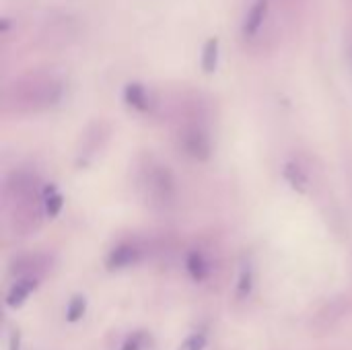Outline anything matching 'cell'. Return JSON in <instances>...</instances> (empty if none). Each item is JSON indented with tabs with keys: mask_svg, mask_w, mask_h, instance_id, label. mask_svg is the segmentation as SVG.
<instances>
[{
	"mask_svg": "<svg viewBox=\"0 0 352 350\" xmlns=\"http://www.w3.org/2000/svg\"><path fill=\"white\" fill-rule=\"evenodd\" d=\"M142 186L146 198H151V204L155 206H167L175 198V179L165 165H151L144 173Z\"/></svg>",
	"mask_w": 352,
	"mask_h": 350,
	"instance_id": "cell-1",
	"label": "cell"
},
{
	"mask_svg": "<svg viewBox=\"0 0 352 350\" xmlns=\"http://www.w3.org/2000/svg\"><path fill=\"white\" fill-rule=\"evenodd\" d=\"M179 144L184 149V153L188 157H192L194 161H208L212 155V142L210 136L198 128V126H190L179 134Z\"/></svg>",
	"mask_w": 352,
	"mask_h": 350,
	"instance_id": "cell-2",
	"label": "cell"
},
{
	"mask_svg": "<svg viewBox=\"0 0 352 350\" xmlns=\"http://www.w3.org/2000/svg\"><path fill=\"white\" fill-rule=\"evenodd\" d=\"M138 258H140V250L134 243H118L107 254L105 266H107V270H124V268L134 266L138 262Z\"/></svg>",
	"mask_w": 352,
	"mask_h": 350,
	"instance_id": "cell-3",
	"label": "cell"
},
{
	"mask_svg": "<svg viewBox=\"0 0 352 350\" xmlns=\"http://www.w3.org/2000/svg\"><path fill=\"white\" fill-rule=\"evenodd\" d=\"M37 287H39L37 276H23L21 281L12 283V287L8 289L6 299H4L6 307H10V309H19V307H23V305H25V301L29 299V295H31Z\"/></svg>",
	"mask_w": 352,
	"mask_h": 350,
	"instance_id": "cell-4",
	"label": "cell"
},
{
	"mask_svg": "<svg viewBox=\"0 0 352 350\" xmlns=\"http://www.w3.org/2000/svg\"><path fill=\"white\" fill-rule=\"evenodd\" d=\"M124 101H126L132 109H136V111H140V113H146V111H151V107H153L151 95H148V91L144 89V85H140V83H128V85L124 87Z\"/></svg>",
	"mask_w": 352,
	"mask_h": 350,
	"instance_id": "cell-5",
	"label": "cell"
},
{
	"mask_svg": "<svg viewBox=\"0 0 352 350\" xmlns=\"http://www.w3.org/2000/svg\"><path fill=\"white\" fill-rule=\"evenodd\" d=\"M266 12H268V0H256L250 6L248 14L243 19V27H241V31H243L245 37H254L260 31V27L264 25Z\"/></svg>",
	"mask_w": 352,
	"mask_h": 350,
	"instance_id": "cell-6",
	"label": "cell"
},
{
	"mask_svg": "<svg viewBox=\"0 0 352 350\" xmlns=\"http://www.w3.org/2000/svg\"><path fill=\"white\" fill-rule=\"evenodd\" d=\"M186 270L194 283H204L210 276V264L206 256L198 250H192L186 258Z\"/></svg>",
	"mask_w": 352,
	"mask_h": 350,
	"instance_id": "cell-7",
	"label": "cell"
},
{
	"mask_svg": "<svg viewBox=\"0 0 352 350\" xmlns=\"http://www.w3.org/2000/svg\"><path fill=\"white\" fill-rule=\"evenodd\" d=\"M283 175H285L287 184H289L295 192L307 194V190H309V175H307V171H305L299 163H287L285 169H283Z\"/></svg>",
	"mask_w": 352,
	"mask_h": 350,
	"instance_id": "cell-8",
	"label": "cell"
},
{
	"mask_svg": "<svg viewBox=\"0 0 352 350\" xmlns=\"http://www.w3.org/2000/svg\"><path fill=\"white\" fill-rule=\"evenodd\" d=\"M254 291V270L250 262H243L239 268V276H237V287H235V299L237 301H245Z\"/></svg>",
	"mask_w": 352,
	"mask_h": 350,
	"instance_id": "cell-9",
	"label": "cell"
},
{
	"mask_svg": "<svg viewBox=\"0 0 352 350\" xmlns=\"http://www.w3.org/2000/svg\"><path fill=\"white\" fill-rule=\"evenodd\" d=\"M64 208V196L54 188V186H47L43 190V212L50 217V219H56Z\"/></svg>",
	"mask_w": 352,
	"mask_h": 350,
	"instance_id": "cell-10",
	"label": "cell"
},
{
	"mask_svg": "<svg viewBox=\"0 0 352 350\" xmlns=\"http://www.w3.org/2000/svg\"><path fill=\"white\" fill-rule=\"evenodd\" d=\"M153 347V338L148 332L144 330H136L132 334H128L122 344H120V350H151Z\"/></svg>",
	"mask_w": 352,
	"mask_h": 350,
	"instance_id": "cell-11",
	"label": "cell"
},
{
	"mask_svg": "<svg viewBox=\"0 0 352 350\" xmlns=\"http://www.w3.org/2000/svg\"><path fill=\"white\" fill-rule=\"evenodd\" d=\"M217 64H219V39L210 37L202 52V68L206 74H212L217 70Z\"/></svg>",
	"mask_w": 352,
	"mask_h": 350,
	"instance_id": "cell-12",
	"label": "cell"
},
{
	"mask_svg": "<svg viewBox=\"0 0 352 350\" xmlns=\"http://www.w3.org/2000/svg\"><path fill=\"white\" fill-rule=\"evenodd\" d=\"M85 314H87V299L82 295H74L66 307V322L76 324L78 320H82Z\"/></svg>",
	"mask_w": 352,
	"mask_h": 350,
	"instance_id": "cell-13",
	"label": "cell"
},
{
	"mask_svg": "<svg viewBox=\"0 0 352 350\" xmlns=\"http://www.w3.org/2000/svg\"><path fill=\"white\" fill-rule=\"evenodd\" d=\"M206 342H208V338H206V334L204 332H194L192 336H188L177 350H204L206 349Z\"/></svg>",
	"mask_w": 352,
	"mask_h": 350,
	"instance_id": "cell-14",
	"label": "cell"
},
{
	"mask_svg": "<svg viewBox=\"0 0 352 350\" xmlns=\"http://www.w3.org/2000/svg\"><path fill=\"white\" fill-rule=\"evenodd\" d=\"M8 350H21V334L14 330L10 332V338H8Z\"/></svg>",
	"mask_w": 352,
	"mask_h": 350,
	"instance_id": "cell-15",
	"label": "cell"
},
{
	"mask_svg": "<svg viewBox=\"0 0 352 350\" xmlns=\"http://www.w3.org/2000/svg\"><path fill=\"white\" fill-rule=\"evenodd\" d=\"M351 58H352V41H351Z\"/></svg>",
	"mask_w": 352,
	"mask_h": 350,
	"instance_id": "cell-16",
	"label": "cell"
}]
</instances>
